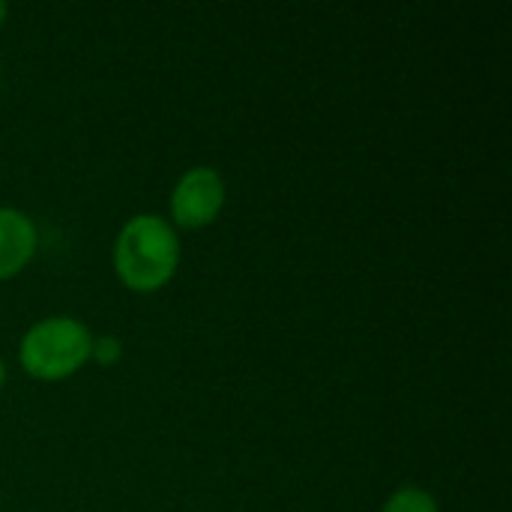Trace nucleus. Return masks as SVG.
Masks as SVG:
<instances>
[{
	"label": "nucleus",
	"instance_id": "f257e3e1",
	"mask_svg": "<svg viewBox=\"0 0 512 512\" xmlns=\"http://www.w3.org/2000/svg\"><path fill=\"white\" fill-rule=\"evenodd\" d=\"M180 240L171 222L141 213L129 219L114 240V270L132 291H156L177 273Z\"/></svg>",
	"mask_w": 512,
	"mask_h": 512
},
{
	"label": "nucleus",
	"instance_id": "20e7f679",
	"mask_svg": "<svg viewBox=\"0 0 512 512\" xmlns=\"http://www.w3.org/2000/svg\"><path fill=\"white\" fill-rule=\"evenodd\" d=\"M36 252V225L15 207H0V279L27 267Z\"/></svg>",
	"mask_w": 512,
	"mask_h": 512
},
{
	"label": "nucleus",
	"instance_id": "39448f33",
	"mask_svg": "<svg viewBox=\"0 0 512 512\" xmlns=\"http://www.w3.org/2000/svg\"><path fill=\"white\" fill-rule=\"evenodd\" d=\"M381 512H438V501L426 489L402 486V489H396L387 498V504H384Z\"/></svg>",
	"mask_w": 512,
	"mask_h": 512
},
{
	"label": "nucleus",
	"instance_id": "423d86ee",
	"mask_svg": "<svg viewBox=\"0 0 512 512\" xmlns=\"http://www.w3.org/2000/svg\"><path fill=\"white\" fill-rule=\"evenodd\" d=\"M123 354V342L117 336H99L90 342V360H96L99 366H114Z\"/></svg>",
	"mask_w": 512,
	"mask_h": 512
},
{
	"label": "nucleus",
	"instance_id": "6e6552de",
	"mask_svg": "<svg viewBox=\"0 0 512 512\" xmlns=\"http://www.w3.org/2000/svg\"><path fill=\"white\" fill-rule=\"evenodd\" d=\"M6 12H9V9H6V3H0V24H3V18H6Z\"/></svg>",
	"mask_w": 512,
	"mask_h": 512
},
{
	"label": "nucleus",
	"instance_id": "0eeeda50",
	"mask_svg": "<svg viewBox=\"0 0 512 512\" xmlns=\"http://www.w3.org/2000/svg\"><path fill=\"white\" fill-rule=\"evenodd\" d=\"M6 384V366H3V360H0V387Z\"/></svg>",
	"mask_w": 512,
	"mask_h": 512
},
{
	"label": "nucleus",
	"instance_id": "f03ea898",
	"mask_svg": "<svg viewBox=\"0 0 512 512\" xmlns=\"http://www.w3.org/2000/svg\"><path fill=\"white\" fill-rule=\"evenodd\" d=\"M90 330L75 318H45L33 324L18 348L21 366L39 381H60L90 360Z\"/></svg>",
	"mask_w": 512,
	"mask_h": 512
},
{
	"label": "nucleus",
	"instance_id": "7ed1b4c3",
	"mask_svg": "<svg viewBox=\"0 0 512 512\" xmlns=\"http://www.w3.org/2000/svg\"><path fill=\"white\" fill-rule=\"evenodd\" d=\"M225 207V180L216 168H189L171 192V219L180 228H204Z\"/></svg>",
	"mask_w": 512,
	"mask_h": 512
}]
</instances>
